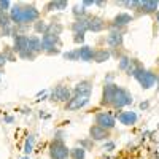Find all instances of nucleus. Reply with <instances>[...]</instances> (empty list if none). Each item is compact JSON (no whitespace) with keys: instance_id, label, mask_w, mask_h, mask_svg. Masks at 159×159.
Wrapping results in <instances>:
<instances>
[{"instance_id":"473e14b6","label":"nucleus","mask_w":159,"mask_h":159,"mask_svg":"<svg viewBox=\"0 0 159 159\" xmlns=\"http://www.w3.org/2000/svg\"><path fill=\"white\" fill-rule=\"evenodd\" d=\"M11 8V3L8 2V0H0V10L2 11H7Z\"/></svg>"},{"instance_id":"c03bdc74","label":"nucleus","mask_w":159,"mask_h":159,"mask_svg":"<svg viewBox=\"0 0 159 159\" xmlns=\"http://www.w3.org/2000/svg\"><path fill=\"white\" fill-rule=\"evenodd\" d=\"M22 159H29V156H24V157H22Z\"/></svg>"},{"instance_id":"39448f33","label":"nucleus","mask_w":159,"mask_h":159,"mask_svg":"<svg viewBox=\"0 0 159 159\" xmlns=\"http://www.w3.org/2000/svg\"><path fill=\"white\" fill-rule=\"evenodd\" d=\"M56 46H61V40H59V37L45 34L43 38H42V49L48 51L49 54H56V52H57Z\"/></svg>"},{"instance_id":"c85d7f7f","label":"nucleus","mask_w":159,"mask_h":159,"mask_svg":"<svg viewBox=\"0 0 159 159\" xmlns=\"http://www.w3.org/2000/svg\"><path fill=\"white\" fill-rule=\"evenodd\" d=\"M34 29H35V32H42L43 35L46 34V30H48V24L45 22V21H37L35 24H34Z\"/></svg>"},{"instance_id":"2f4dec72","label":"nucleus","mask_w":159,"mask_h":159,"mask_svg":"<svg viewBox=\"0 0 159 159\" xmlns=\"http://www.w3.org/2000/svg\"><path fill=\"white\" fill-rule=\"evenodd\" d=\"M35 52H32L30 49H25V51H22V52H19V57L21 59H29V61H34L35 59Z\"/></svg>"},{"instance_id":"393cba45","label":"nucleus","mask_w":159,"mask_h":159,"mask_svg":"<svg viewBox=\"0 0 159 159\" xmlns=\"http://www.w3.org/2000/svg\"><path fill=\"white\" fill-rule=\"evenodd\" d=\"M61 32H62V25L57 24V22L49 24V25H48V30H46V34H49V35H56V37H59Z\"/></svg>"},{"instance_id":"dca6fc26","label":"nucleus","mask_w":159,"mask_h":159,"mask_svg":"<svg viewBox=\"0 0 159 159\" xmlns=\"http://www.w3.org/2000/svg\"><path fill=\"white\" fill-rule=\"evenodd\" d=\"M27 49V35H16L15 37V45H13V51L15 52H22Z\"/></svg>"},{"instance_id":"a211bd4d","label":"nucleus","mask_w":159,"mask_h":159,"mask_svg":"<svg viewBox=\"0 0 159 159\" xmlns=\"http://www.w3.org/2000/svg\"><path fill=\"white\" fill-rule=\"evenodd\" d=\"M27 49H30L32 52H40L42 51V38H38L37 35H29L27 37Z\"/></svg>"},{"instance_id":"72a5a7b5","label":"nucleus","mask_w":159,"mask_h":159,"mask_svg":"<svg viewBox=\"0 0 159 159\" xmlns=\"http://www.w3.org/2000/svg\"><path fill=\"white\" fill-rule=\"evenodd\" d=\"M80 147H81L83 150L91 148V147H92V140H81V142H80Z\"/></svg>"},{"instance_id":"f03ea898","label":"nucleus","mask_w":159,"mask_h":159,"mask_svg":"<svg viewBox=\"0 0 159 159\" xmlns=\"http://www.w3.org/2000/svg\"><path fill=\"white\" fill-rule=\"evenodd\" d=\"M70 156V150L65 147L61 139L52 140L49 145V157L51 159H67Z\"/></svg>"},{"instance_id":"a19ab883","label":"nucleus","mask_w":159,"mask_h":159,"mask_svg":"<svg viewBox=\"0 0 159 159\" xmlns=\"http://www.w3.org/2000/svg\"><path fill=\"white\" fill-rule=\"evenodd\" d=\"M94 5H97V7H105V2H94Z\"/></svg>"},{"instance_id":"6ab92c4d","label":"nucleus","mask_w":159,"mask_h":159,"mask_svg":"<svg viewBox=\"0 0 159 159\" xmlns=\"http://www.w3.org/2000/svg\"><path fill=\"white\" fill-rule=\"evenodd\" d=\"M88 19H89V16L81 18V19H76V21L72 24L73 34H84V32L88 30Z\"/></svg>"},{"instance_id":"58836bf2","label":"nucleus","mask_w":159,"mask_h":159,"mask_svg":"<svg viewBox=\"0 0 159 159\" xmlns=\"http://www.w3.org/2000/svg\"><path fill=\"white\" fill-rule=\"evenodd\" d=\"M13 121H15V118H13V116H5V123H13Z\"/></svg>"},{"instance_id":"5701e85b","label":"nucleus","mask_w":159,"mask_h":159,"mask_svg":"<svg viewBox=\"0 0 159 159\" xmlns=\"http://www.w3.org/2000/svg\"><path fill=\"white\" fill-rule=\"evenodd\" d=\"M67 2H49L48 5H46V8H48V11H52V10H56V11H62V10H65L67 8Z\"/></svg>"},{"instance_id":"aec40b11","label":"nucleus","mask_w":159,"mask_h":159,"mask_svg":"<svg viewBox=\"0 0 159 159\" xmlns=\"http://www.w3.org/2000/svg\"><path fill=\"white\" fill-rule=\"evenodd\" d=\"M78 52H80V59H81V61H94L96 51L92 49L91 46L83 45L81 48H78Z\"/></svg>"},{"instance_id":"49530a36","label":"nucleus","mask_w":159,"mask_h":159,"mask_svg":"<svg viewBox=\"0 0 159 159\" xmlns=\"http://www.w3.org/2000/svg\"><path fill=\"white\" fill-rule=\"evenodd\" d=\"M0 73H2V72H0ZM0 76H2V75H0Z\"/></svg>"},{"instance_id":"e433bc0d","label":"nucleus","mask_w":159,"mask_h":159,"mask_svg":"<svg viewBox=\"0 0 159 159\" xmlns=\"http://www.w3.org/2000/svg\"><path fill=\"white\" fill-rule=\"evenodd\" d=\"M5 62H7V59H5V56H3V54H0V69H2V67H3V65H5Z\"/></svg>"},{"instance_id":"ea45409f","label":"nucleus","mask_w":159,"mask_h":159,"mask_svg":"<svg viewBox=\"0 0 159 159\" xmlns=\"http://www.w3.org/2000/svg\"><path fill=\"white\" fill-rule=\"evenodd\" d=\"M140 108H142V110H147V108H148V102H142V103H140Z\"/></svg>"},{"instance_id":"6e6552de","label":"nucleus","mask_w":159,"mask_h":159,"mask_svg":"<svg viewBox=\"0 0 159 159\" xmlns=\"http://www.w3.org/2000/svg\"><path fill=\"white\" fill-rule=\"evenodd\" d=\"M38 18H40V11L34 5L22 7V24L35 22V21H38Z\"/></svg>"},{"instance_id":"f257e3e1","label":"nucleus","mask_w":159,"mask_h":159,"mask_svg":"<svg viewBox=\"0 0 159 159\" xmlns=\"http://www.w3.org/2000/svg\"><path fill=\"white\" fill-rule=\"evenodd\" d=\"M132 76H134L137 81L142 84L143 89H150V88L154 86V83L157 81L156 73H153V72H150V70H145V69H142V67L135 69L134 73H132Z\"/></svg>"},{"instance_id":"412c9836","label":"nucleus","mask_w":159,"mask_h":159,"mask_svg":"<svg viewBox=\"0 0 159 159\" xmlns=\"http://www.w3.org/2000/svg\"><path fill=\"white\" fill-rule=\"evenodd\" d=\"M157 7H159V2H154V0H151V2L150 0H145V2H140L139 10L143 11V13H156Z\"/></svg>"},{"instance_id":"4be33fe9","label":"nucleus","mask_w":159,"mask_h":159,"mask_svg":"<svg viewBox=\"0 0 159 159\" xmlns=\"http://www.w3.org/2000/svg\"><path fill=\"white\" fill-rule=\"evenodd\" d=\"M110 56H111V52H110L108 49H97V51H96V54H94V61L100 64V62L108 61Z\"/></svg>"},{"instance_id":"a878e982","label":"nucleus","mask_w":159,"mask_h":159,"mask_svg":"<svg viewBox=\"0 0 159 159\" xmlns=\"http://www.w3.org/2000/svg\"><path fill=\"white\" fill-rule=\"evenodd\" d=\"M62 57L67 61H80V52H78V49L65 51V52H62Z\"/></svg>"},{"instance_id":"1a4fd4ad","label":"nucleus","mask_w":159,"mask_h":159,"mask_svg":"<svg viewBox=\"0 0 159 159\" xmlns=\"http://www.w3.org/2000/svg\"><path fill=\"white\" fill-rule=\"evenodd\" d=\"M49 99L51 100H56V102H65V103H67L72 99L70 97V89L65 88V86H57L54 91L51 92Z\"/></svg>"},{"instance_id":"a18cd8bd","label":"nucleus","mask_w":159,"mask_h":159,"mask_svg":"<svg viewBox=\"0 0 159 159\" xmlns=\"http://www.w3.org/2000/svg\"><path fill=\"white\" fill-rule=\"evenodd\" d=\"M157 84H159V76H157ZM157 88H159V86H157Z\"/></svg>"},{"instance_id":"7c9ffc66","label":"nucleus","mask_w":159,"mask_h":159,"mask_svg":"<svg viewBox=\"0 0 159 159\" xmlns=\"http://www.w3.org/2000/svg\"><path fill=\"white\" fill-rule=\"evenodd\" d=\"M11 24V19H10V15L3 13L2 16H0V29H5V27H10Z\"/></svg>"},{"instance_id":"79ce46f5","label":"nucleus","mask_w":159,"mask_h":159,"mask_svg":"<svg viewBox=\"0 0 159 159\" xmlns=\"http://www.w3.org/2000/svg\"><path fill=\"white\" fill-rule=\"evenodd\" d=\"M156 22H157V24H159V11H157V13H156Z\"/></svg>"},{"instance_id":"c756f323","label":"nucleus","mask_w":159,"mask_h":159,"mask_svg":"<svg viewBox=\"0 0 159 159\" xmlns=\"http://www.w3.org/2000/svg\"><path fill=\"white\" fill-rule=\"evenodd\" d=\"M130 62H132V59L130 57H127V56H124V57H121V61H119V70H129V67H130Z\"/></svg>"},{"instance_id":"423d86ee","label":"nucleus","mask_w":159,"mask_h":159,"mask_svg":"<svg viewBox=\"0 0 159 159\" xmlns=\"http://www.w3.org/2000/svg\"><path fill=\"white\" fill-rule=\"evenodd\" d=\"M89 103V96H73L67 103H65V110H69V111H76L80 108H83L86 107V105Z\"/></svg>"},{"instance_id":"f704fd0d","label":"nucleus","mask_w":159,"mask_h":159,"mask_svg":"<svg viewBox=\"0 0 159 159\" xmlns=\"http://www.w3.org/2000/svg\"><path fill=\"white\" fill-rule=\"evenodd\" d=\"M73 40H75V43H83L84 42V34H73Z\"/></svg>"},{"instance_id":"9d476101","label":"nucleus","mask_w":159,"mask_h":159,"mask_svg":"<svg viewBox=\"0 0 159 159\" xmlns=\"http://www.w3.org/2000/svg\"><path fill=\"white\" fill-rule=\"evenodd\" d=\"M105 25H107L105 21L99 16H89L88 19V30L91 32H102L105 29Z\"/></svg>"},{"instance_id":"7ed1b4c3","label":"nucleus","mask_w":159,"mask_h":159,"mask_svg":"<svg viewBox=\"0 0 159 159\" xmlns=\"http://www.w3.org/2000/svg\"><path fill=\"white\" fill-rule=\"evenodd\" d=\"M116 124V118L113 113L110 111H100L96 115V126L102 127V129H113Z\"/></svg>"},{"instance_id":"f8f14e48","label":"nucleus","mask_w":159,"mask_h":159,"mask_svg":"<svg viewBox=\"0 0 159 159\" xmlns=\"http://www.w3.org/2000/svg\"><path fill=\"white\" fill-rule=\"evenodd\" d=\"M137 119H139V116L134 111H123L118 115V121L124 126H134L137 123Z\"/></svg>"},{"instance_id":"9b49d317","label":"nucleus","mask_w":159,"mask_h":159,"mask_svg":"<svg viewBox=\"0 0 159 159\" xmlns=\"http://www.w3.org/2000/svg\"><path fill=\"white\" fill-rule=\"evenodd\" d=\"M89 135H91V140H96V142H99V140H107V139L110 137L107 129H102V127H99V126H96V124L91 126Z\"/></svg>"},{"instance_id":"ddd939ff","label":"nucleus","mask_w":159,"mask_h":159,"mask_svg":"<svg viewBox=\"0 0 159 159\" xmlns=\"http://www.w3.org/2000/svg\"><path fill=\"white\" fill-rule=\"evenodd\" d=\"M107 43L110 48H121L123 46V34L119 30H111L107 37Z\"/></svg>"},{"instance_id":"f3484780","label":"nucleus","mask_w":159,"mask_h":159,"mask_svg":"<svg viewBox=\"0 0 159 159\" xmlns=\"http://www.w3.org/2000/svg\"><path fill=\"white\" fill-rule=\"evenodd\" d=\"M132 21H134V18H132L130 15H127V13H119V15H116V16L113 18V27L127 25V24H130Z\"/></svg>"},{"instance_id":"0eeeda50","label":"nucleus","mask_w":159,"mask_h":159,"mask_svg":"<svg viewBox=\"0 0 159 159\" xmlns=\"http://www.w3.org/2000/svg\"><path fill=\"white\" fill-rule=\"evenodd\" d=\"M119 86L115 84V83H105L103 86V94H102V103L103 105H111L113 103V99H115V94L118 92Z\"/></svg>"},{"instance_id":"4c0bfd02","label":"nucleus","mask_w":159,"mask_h":159,"mask_svg":"<svg viewBox=\"0 0 159 159\" xmlns=\"http://www.w3.org/2000/svg\"><path fill=\"white\" fill-rule=\"evenodd\" d=\"M81 5H83V7L86 8V7H91V5H94V2H92V0H86V2H83Z\"/></svg>"},{"instance_id":"4468645a","label":"nucleus","mask_w":159,"mask_h":159,"mask_svg":"<svg viewBox=\"0 0 159 159\" xmlns=\"http://www.w3.org/2000/svg\"><path fill=\"white\" fill-rule=\"evenodd\" d=\"M10 19L13 24L22 25V5H13L10 8Z\"/></svg>"},{"instance_id":"bb28decb","label":"nucleus","mask_w":159,"mask_h":159,"mask_svg":"<svg viewBox=\"0 0 159 159\" xmlns=\"http://www.w3.org/2000/svg\"><path fill=\"white\" fill-rule=\"evenodd\" d=\"M34 142H35V137H34V135H29V139L25 140V145H24V153H25V156H29V154L34 151Z\"/></svg>"},{"instance_id":"2eb2a0df","label":"nucleus","mask_w":159,"mask_h":159,"mask_svg":"<svg viewBox=\"0 0 159 159\" xmlns=\"http://www.w3.org/2000/svg\"><path fill=\"white\" fill-rule=\"evenodd\" d=\"M91 91H92V83L89 80H83L75 86V96H91Z\"/></svg>"},{"instance_id":"20e7f679","label":"nucleus","mask_w":159,"mask_h":159,"mask_svg":"<svg viewBox=\"0 0 159 159\" xmlns=\"http://www.w3.org/2000/svg\"><path fill=\"white\" fill-rule=\"evenodd\" d=\"M132 103V96H130V92H127L126 89L123 88H119L118 92L115 94V99H113V107L115 108H123V107H127V105Z\"/></svg>"},{"instance_id":"37998d69","label":"nucleus","mask_w":159,"mask_h":159,"mask_svg":"<svg viewBox=\"0 0 159 159\" xmlns=\"http://www.w3.org/2000/svg\"><path fill=\"white\" fill-rule=\"evenodd\" d=\"M3 13H5V11H2V10H0V16H2V15H3Z\"/></svg>"},{"instance_id":"b1692460","label":"nucleus","mask_w":159,"mask_h":159,"mask_svg":"<svg viewBox=\"0 0 159 159\" xmlns=\"http://www.w3.org/2000/svg\"><path fill=\"white\" fill-rule=\"evenodd\" d=\"M70 157H72V159H84V157H86V150H83L81 147L72 148V150H70Z\"/></svg>"},{"instance_id":"c9c22d12","label":"nucleus","mask_w":159,"mask_h":159,"mask_svg":"<svg viewBox=\"0 0 159 159\" xmlns=\"http://www.w3.org/2000/svg\"><path fill=\"white\" fill-rule=\"evenodd\" d=\"M103 150L105 151H113L115 150V143L113 142H107V143H105V147H103Z\"/></svg>"},{"instance_id":"cd10ccee","label":"nucleus","mask_w":159,"mask_h":159,"mask_svg":"<svg viewBox=\"0 0 159 159\" xmlns=\"http://www.w3.org/2000/svg\"><path fill=\"white\" fill-rule=\"evenodd\" d=\"M73 15L76 16V19L86 18V8H84L83 5H75V7H73Z\"/></svg>"}]
</instances>
